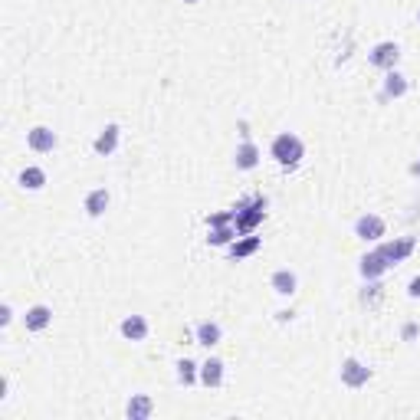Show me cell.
<instances>
[{
    "mask_svg": "<svg viewBox=\"0 0 420 420\" xmlns=\"http://www.w3.org/2000/svg\"><path fill=\"white\" fill-rule=\"evenodd\" d=\"M269 154L276 158L279 168H296L302 158H306V144H302V138L292 132H279L276 138H273V144H269Z\"/></svg>",
    "mask_w": 420,
    "mask_h": 420,
    "instance_id": "6da1fadb",
    "label": "cell"
},
{
    "mask_svg": "<svg viewBox=\"0 0 420 420\" xmlns=\"http://www.w3.org/2000/svg\"><path fill=\"white\" fill-rule=\"evenodd\" d=\"M266 214V197H257V201H243L237 210H233V217H237V233L240 237H247L257 230V223L263 220Z\"/></svg>",
    "mask_w": 420,
    "mask_h": 420,
    "instance_id": "7a4b0ae2",
    "label": "cell"
},
{
    "mask_svg": "<svg viewBox=\"0 0 420 420\" xmlns=\"http://www.w3.org/2000/svg\"><path fill=\"white\" fill-rule=\"evenodd\" d=\"M210 227V243L214 247H223V243H230L233 237H240L237 233V217H233V210H223V214H214V217L207 220Z\"/></svg>",
    "mask_w": 420,
    "mask_h": 420,
    "instance_id": "3957f363",
    "label": "cell"
},
{
    "mask_svg": "<svg viewBox=\"0 0 420 420\" xmlns=\"http://www.w3.org/2000/svg\"><path fill=\"white\" fill-rule=\"evenodd\" d=\"M368 63L378 69H397V63H401V47H397L394 39H384V43H378V47L368 53Z\"/></svg>",
    "mask_w": 420,
    "mask_h": 420,
    "instance_id": "277c9868",
    "label": "cell"
},
{
    "mask_svg": "<svg viewBox=\"0 0 420 420\" xmlns=\"http://www.w3.org/2000/svg\"><path fill=\"white\" fill-rule=\"evenodd\" d=\"M371 381V368L362 364L358 358H345L342 362V384L345 388H364Z\"/></svg>",
    "mask_w": 420,
    "mask_h": 420,
    "instance_id": "5b68a950",
    "label": "cell"
},
{
    "mask_svg": "<svg viewBox=\"0 0 420 420\" xmlns=\"http://www.w3.org/2000/svg\"><path fill=\"white\" fill-rule=\"evenodd\" d=\"M27 144L37 154H49L59 144V138H56V132H53V128H47V125H37V128H30V132H27Z\"/></svg>",
    "mask_w": 420,
    "mask_h": 420,
    "instance_id": "8992f818",
    "label": "cell"
},
{
    "mask_svg": "<svg viewBox=\"0 0 420 420\" xmlns=\"http://www.w3.org/2000/svg\"><path fill=\"white\" fill-rule=\"evenodd\" d=\"M354 237L358 240H381L384 237V220L378 214H362V217L354 220Z\"/></svg>",
    "mask_w": 420,
    "mask_h": 420,
    "instance_id": "52a82bcc",
    "label": "cell"
},
{
    "mask_svg": "<svg viewBox=\"0 0 420 420\" xmlns=\"http://www.w3.org/2000/svg\"><path fill=\"white\" fill-rule=\"evenodd\" d=\"M414 247H417V240L414 237H401V240H388V243H381V253H384V259H388V263H401V259H407L414 253Z\"/></svg>",
    "mask_w": 420,
    "mask_h": 420,
    "instance_id": "ba28073f",
    "label": "cell"
},
{
    "mask_svg": "<svg viewBox=\"0 0 420 420\" xmlns=\"http://www.w3.org/2000/svg\"><path fill=\"white\" fill-rule=\"evenodd\" d=\"M118 332H122L128 342H144V338H148V319H144V315H125L122 325H118Z\"/></svg>",
    "mask_w": 420,
    "mask_h": 420,
    "instance_id": "9c48e42d",
    "label": "cell"
},
{
    "mask_svg": "<svg viewBox=\"0 0 420 420\" xmlns=\"http://www.w3.org/2000/svg\"><path fill=\"white\" fill-rule=\"evenodd\" d=\"M23 325H27V332H43L53 325V309L49 306H30L27 315H23Z\"/></svg>",
    "mask_w": 420,
    "mask_h": 420,
    "instance_id": "30bf717a",
    "label": "cell"
},
{
    "mask_svg": "<svg viewBox=\"0 0 420 420\" xmlns=\"http://www.w3.org/2000/svg\"><path fill=\"white\" fill-rule=\"evenodd\" d=\"M391 266V263H388V259H384V253L381 249H371V253H364L362 257V276L364 279H378V276H384V269Z\"/></svg>",
    "mask_w": 420,
    "mask_h": 420,
    "instance_id": "8fae6325",
    "label": "cell"
},
{
    "mask_svg": "<svg viewBox=\"0 0 420 420\" xmlns=\"http://www.w3.org/2000/svg\"><path fill=\"white\" fill-rule=\"evenodd\" d=\"M118 138H122V128L115 122H109L102 132L96 135V144H92V148H96V154H112L115 148H118Z\"/></svg>",
    "mask_w": 420,
    "mask_h": 420,
    "instance_id": "7c38bea8",
    "label": "cell"
},
{
    "mask_svg": "<svg viewBox=\"0 0 420 420\" xmlns=\"http://www.w3.org/2000/svg\"><path fill=\"white\" fill-rule=\"evenodd\" d=\"M233 164H237L240 171H253L259 164V148L249 138H243V144L237 148V154H233Z\"/></svg>",
    "mask_w": 420,
    "mask_h": 420,
    "instance_id": "4fadbf2b",
    "label": "cell"
},
{
    "mask_svg": "<svg viewBox=\"0 0 420 420\" xmlns=\"http://www.w3.org/2000/svg\"><path fill=\"white\" fill-rule=\"evenodd\" d=\"M154 411V401L148 397V394H135L132 401H128V407H125V414H128V420H148Z\"/></svg>",
    "mask_w": 420,
    "mask_h": 420,
    "instance_id": "5bb4252c",
    "label": "cell"
},
{
    "mask_svg": "<svg viewBox=\"0 0 420 420\" xmlns=\"http://www.w3.org/2000/svg\"><path fill=\"white\" fill-rule=\"evenodd\" d=\"M407 92V76H401L397 69H388V76H384V99H401Z\"/></svg>",
    "mask_w": 420,
    "mask_h": 420,
    "instance_id": "9a60e30c",
    "label": "cell"
},
{
    "mask_svg": "<svg viewBox=\"0 0 420 420\" xmlns=\"http://www.w3.org/2000/svg\"><path fill=\"white\" fill-rule=\"evenodd\" d=\"M269 286L276 289L279 296H292V292H296V286H299V279H296V273H289V269H276V273H273V279H269Z\"/></svg>",
    "mask_w": 420,
    "mask_h": 420,
    "instance_id": "2e32d148",
    "label": "cell"
},
{
    "mask_svg": "<svg viewBox=\"0 0 420 420\" xmlns=\"http://www.w3.org/2000/svg\"><path fill=\"white\" fill-rule=\"evenodd\" d=\"M194 335H197V345H207V348H214V345L223 338V328H220L217 322H197V328H194Z\"/></svg>",
    "mask_w": 420,
    "mask_h": 420,
    "instance_id": "e0dca14e",
    "label": "cell"
},
{
    "mask_svg": "<svg viewBox=\"0 0 420 420\" xmlns=\"http://www.w3.org/2000/svg\"><path fill=\"white\" fill-rule=\"evenodd\" d=\"M201 384H207V388H220L223 384V362L220 358H210V362L201 364Z\"/></svg>",
    "mask_w": 420,
    "mask_h": 420,
    "instance_id": "ac0fdd59",
    "label": "cell"
},
{
    "mask_svg": "<svg viewBox=\"0 0 420 420\" xmlns=\"http://www.w3.org/2000/svg\"><path fill=\"white\" fill-rule=\"evenodd\" d=\"M259 243H263L259 237L247 233L243 240H237V243H230V259H247V257H253V253L259 249Z\"/></svg>",
    "mask_w": 420,
    "mask_h": 420,
    "instance_id": "d6986e66",
    "label": "cell"
},
{
    "mask_svg": "<svg viewBox=\"0 0 420 420\" xmlns=\"http://www.w3.org/2000/svg\"><path fill=\"white\" fill-rule=\"evenodd\" d=\"M105 210H109V191H105V187L89 191L86 194V214H89V217H102Z\"/></svg>",
    "mask_w": 420,
    "mask_h": 420,
    "instance_id": "ffe728a7",
    "label": "cell"
},
{
    "mask_svg": "<svg viewBox=\"0 0 420 420\" xmlns=\"http://www.w3.org/2000/svg\"><path fill=\"white\" fill-rule=\"evenodd\" d=\"M197 378H201V364L191 362V358H181V362H178V381H181L184 388H191Z\"/></svg>",
    "mask_w": 420,
    "mask_h": 420,
    "instance_id": "44dd1931",
    "label": "cell"
},
{
    "mask_svg": "<svg viewBox=\"0 0 420 420\" xmlns=\"http://www.w3.org/2000/svg\"><path fill=\"white\" fill-rule=\"evenodd\" d=\"M43 184H47V171H43V168H23V174H20V187L39 191Z\"/></svg>",
    "mask_w": 420,
    "mask_h": 420,
    "instance_id": "7402d4cb",
    "label": "cell"
},
{
    "mask_svg": "<svg viewBox=\"0 0 420 420\" xmlns=\"http://www.w3.org/2000/svg\"><path fill=\"white\" fill-rule=\"evenodd\" d=\"M378 296H381V286H371V289H364L362 292V302H374Z\"/></svg>",
    "mask_w": 420,
    "mask_h": 420,
    "instance_id": "603a6c76",
    "label": "cell"
},
{
    "mask_svg": "<svg viewBox=\"0 0 420 420\" xmlns=\"http://www.w3.org/2000/svg\"><path fill=\"white\" fill-rule=\"evenodd\" d=\"M10 322H13V309H10V306H0V325L7 328Z\"/></svg>",
    "mask_w": 420,
    "mask_h": 420,
    "instance_id": "cb8c5ba5",
    "label": "cell"
},
{
    "mask_svg": "<svg viewBox=\"0 0 420 420\" xmlns=\"http://www.w3.org/2000/svg\"><path fill=\"white\" fill-rule=\"evenodd\" d=\"M407 296H411V299H420V276L411 279V286H407Z\"/></svg>",
    "mask_w": 420,
    "mask_h": 420,
    "instance_id": "d4e9b609",
    "label": "cell"
},
{
    "mask_svg": "<svg viewBox=\"0 0 420 420\" xmlns=\"http://www.w3.org/2000/svg\"><path fill=\"white\" fill-rule=\"evenodd\" d=\"M404 338H407V342H411V338H417V325H404Z\"/></svg>",
    "mask_w": 420,
    "mask_h": 420,
    "instance_id": "484cf974",
    "label": "cell"
},
{
    "mask_svg": "<svg viewBox=\"0 0 420 420\" xmlns=\"http://www.w3.org/2000/svg\"><path fill=\"white\" fill-rule=\"evenodd\" d=\"M411 174H414V178H420V158H417V161L411 164Z\"/></svg>",
    "mask_w": 420,
    "mask_h": 420,
    "instance_id": "4316f807",
    "label": "cell"
},
{
    "mask_svg": "<svg viewBox=\"0 0 420 420\" xmlns=\"http://www.w3.org/2000/svg\"><path fill=\"white\" fill-rule=\"evenodd\" d=\"M184 4H197V0H184Z\"/></svg>",
    "mask_w": 420,
    "mask_h": 420,
    "instance_id": "83f0119b",
    "label": "cell"
},
{
    "mask_svg": "<svg viewBox=\"0 0 420 420\" xmlns=\"http://www.w3.org/2000/svg\"><path fill=\"white\" fill-rule=\"evenodd\" d=\"M417 23H420V10H417Z\"/></svg>",
    "mask_w": 420,
    "mask_h": 420,
    "instance_id": "f1b7e54d",
    "label": "cell"
}]
</instances>
